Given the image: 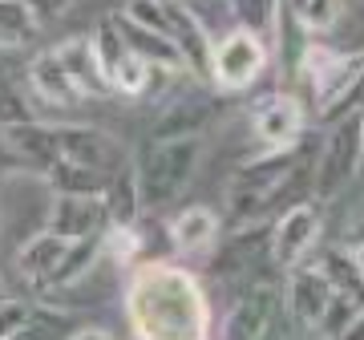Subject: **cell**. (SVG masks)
<instances>
[{"mask_svg":"<svg viewBox=\"0 0 364 340\" xmlns=\"http://www.w3.org/2000/svg\"><path fill=\"white\" fill-rule=\"evenodd\" d=\"M279 316H284V280L255 272L239 280V292L227 308L223 340H272Z\"/></svg>","mask_w":364,"mask_h":340,"instance_id":"cell-7","label":"cell"},{"mask_svg":"<svg viewBox=\"0 0 364 340\" xmlns=\"http://www.w3.org/2000/svg\"><path fill=\"white\" fill-rule=\"evenodd\" d=\"M25 4L33 9V16H37L41 25H45V21H57V16L65 13L73 0H25Z\"/></svg>","mask_w":364,"mask_h":340,"instance_id":"cell-30","label":"cell"},{"mask_svg":"<svg viewBox=\"0 0 364 340\" xmlns=\"http://www.w3.org/2000/svg\"><path fill=\"white\" fill-rule=\"evenodd\" d=\"M69 243H73V239L53 235L45 227H41L37 235H28L25 243H21V251H16V275H21V284H25L28 292L45 296L53 272H57V263L65 260Z\"/></svg>","mask_w":364,"mask_h":340,"instance_id":"cell-18","label":"cell"},{"mask_svg":"<svg viewBox=\"0 0 364 340\" xmlns=\"http://www.w3.org/2000/svg\"><path fill=\"white\" fill-rule=\"evenodd\" d=\"M73 336V316L65 312V308H49V304H33V312H28V320L21 324V332H16L13 340H69Z\"/></svg>","mask_w":364,"mask_h":340,"instance_id":"cell-26","label":"cell"},{"mask_svg":"<svg viewBox=\"0 0 364 340\" xmlns=\"http://www.w3.org/2000/svg\"><path fill=\"white\" fill-rule=\"evenodd\" d=\"M114 25H117V33H122V41H126V49L138 53L142 61H150V65H158V69H170V73H186V61H182V53L174 49V41H170L166 33H158V28L134 21L130 13H114Z\"/></svg>","mask_w":364,"mask_h":340,"instance_id":"cell-20","label":"cell"},{"mask_svg":"<svg viewBox=\"0 0 364 340\" xmlns=\"http://www.w3.org/2000/svg\"><path fill=\"white\" fill-rule=\"evenodd\" d=\"M308 122H312L308 102L287 90H275L251 105V134H255V142L263 150H287V146H296L308 134Z\"/></svg>","mask_w":364,"mask_h":340,"instance_id":"cell-12","label":"cell"},{"mask_svg":"<svg viewBox=\"0 0 364 340\" xmlns=\"http://www.w3.org/2000/svg\"><path fill=\"white\" fill-rule=\"evenodd\" d=\"M53 49H57L61 65H65V73L73 78V85L81 90L85 102L114 97V85L105 78V69H102V61H97V49H93L90 37H69V41H61V45H53Z\"/></svg>","mask_w":364,"mask_h":340,"instance_id":"cell-19","label":"cell"},{"mask_svg":"<svg viewBox=\"0 0 364 340\" xmlns=\"http://www.w3.org/2000/svg\"><path fill=\"white\" fill-rule=\"evenodd\" d=\"M320 272L328 275V284H332V292L336 296H344V300H352L356 308L364 312V272H360V260H356V251L352 248H328L320 251Z\"/></svg>","mask_w":364,"mask_h":340,"instance_id":"cell-22","label":"cell"},{"mask_svg":"<svg viewBox=\"0 0 364 340\" xmlns=\"http://www.w3.org/2000/svg\"><path fill=\"white\" fill-rule=\"evenodd\" d=\"M126 324L134 340H215V308L207 284L174 260L130 267Z\"/></svg>","mask_w":364,"mask_h":340,"instance_id":"cell-1","label":"cell"},{"mask_svg":"<svg viewBox=\"0 0 364 340\" xmlns=\"http://www.w3.org/2000/svg\"><path fill=\"white\" fill-rule=\"evenodd\" d=\"M37 118V110L28 102L25 85H13L4 81V69H0V126H13V122H28Z\"/></svg>","mask_w":364,"mask_h":340,"instance_id":"cell-29","label":"cell"},{"mask_svg":"<svg viewBox=\"0 0 364 340\" xmlns=\"http://www.w3.org/2000/svg\"><path fill=\"white\" fill-rule=\"evenodd\" d=\"M332 284L328 275L320 272L316 260H299L291 267H284V312L296 320L304 332L320 336L328 320V308H332Z\"/></svg>","mask_w":364,"mask_h":340,"instance_id":"cell-11","label":"cell"},{"mask_svg":"<svg viewBox=\"0 0 364 340\" xmlns=\"http://www.w3.org/2000/svg\"><path fill=\"white\" fill-rule=\"evenodd\" d=\"M198 162H203V134L146 138V146L134 154V174H138L142 207L150 215H166L186 195V186L195 183Z\"/></svg>","mask_w":364,"mask_h":340,"instance_id":"cell-3","label":"cell"},{"mask_svg":"<svg viewBox=\"0 0 364 340\" xmlns=\"http://www.w3.org/2000/svg\"><path fill=\"white\" fill-rule=\"evenodd\" d=\"M320 138H312V130L304 134L296 146L287 150H259L255 158L239 162L227 179V227L235 223H259L267 219L275 207H291L287 195L296 186L299 170H312L316 166V150Z\"/></svg>","mask_w":364,"mask_h":340,"instance_id":"cell-2","label":"cell"},{"mask_svg":"<svg viewBox=\"0 0 364 340\" xmlns=\"http://www.w3.org/2000/svg\"><path fill=\"white\" fill-rule=\"evenodd\" d=\"M352 251H356V260H360V272H364V243H360V248H352Z\"/></svg>","mask_w":364,"mask_h":340,"instance_id":"cell-33","label":"cell"},{"mask_svg":"<svg viewBox=\"0 0 364 340\" xmlns=\"http://www.w3.org/2000/svg\"><path fill=\"white\" fill-rule=\"evenodd\" d=\"M4 57H9V53H4V49H0V69H4Z\"/></svg>","mask_w":364,"mask_h":340,"instance_id":"cell-35","label":"cell"},{"mask_svg":"<svg viewBox=\"0 0 364 340\" xmlns=\"http://www.w3.org/2000/svg\"><path fill=\"white\" fill-rule=\"evenodd\" d=\"M69 340H114L105 328H73V336Z\"/></svg>","mask_w":364,"mask_h":340,"instance_id":"cell-31","label":"cell"},{"mask_svg":"<svg viewBox=\"0 0 364 340\" xmlns=\"http://www.w3.org/2000/svg\"><path fill=\"white\" fill-rule=\"evenodd\" d=\"M45 231L61 239H90L105 231V203L102 195H53L45 211Z\"/></svg>","mask_w":364,"mask_h":340,"instance_id":"cell-15","label":"cell"},{"mask_svg":"<svg viewBox=\"0 0 364 340\" xmlns=\"http://www.w3.org/2000/svg\"><path fill=\"white\" fill-rule=\"evenodd\" d=\"M102 203H105V227H134L146 215L142 191H138V174H134V158L122 170L109 174V183L102 191Z\"/></svg>","mask_w":364,"mask_h":340,"instance_id":"cell-21","label":"cell"},{"mask_svg":"<svg viewBox=\"0 0 364 340\" xmlns=\"http://www.w3.org/2000/svg\"><path fill=\"white\" fill-rule=\"evenodd\" d=\"M122 13L166 33L174 41V49L182 53V61H186V73L195 81H210V45L215 41H210L207 21L195 4H186V0H130Z\"/></svg>","mask_w":364,"mask_h":340,"instance_id":"cell-5","label":"cell"},{"mask_svg":"<svg viewBox=\"0 0 364 340\" xmlns=\"http://www.w3.org/2000/svg\"><path fill=\"white\" fill-rule=\"evenodd\" d=\"M324 198H296L291 207H284L279 215L272 219V267H291V263L308 260L324 235Z\"/></svg>","mask_w":364,"mask_h":340,"instance_id":"cell-10","label":"cell"},{"mask_svg":"<svg viewBox=\"0 0 364 340\" xmlns=\"http://www.w3.org/2000/svg\"><path fill=\"white\" fill-rule=\"evenodd\" d=\"M41 33V21L33 16L25 0H0V49L13 53V49H25L33 45Z\"/></svg>","mask_w":364,"mask_h":340,"instance_id":"cell-25","label":"cell"},{"mask_svg":"<svg viewBox=\"0 0 364 340\" xmlns=\"http://www.w3.org/2000/svg\"><path fill=\"white\" fill-rule=\"evenodd\" d=\"M267 61H272V45L251 28L231 25L210 45V81L223 93H247L263 78Z\"/></svg>","mask_w":364,"mask_h":340,"instance_id":"cell-8","label":"cell"},{"mask_svg":"<svg viewBox=\"0 0 364 340\" xmlns=\"http://www.w3.org/2000/svg\"><path fill=\"white\" fill-rule=\"evenodd\" d=\"M53 138H57V158L105 170V174L122 170L134 158L122 146V138H114L109 130H97V126H85V122H53Z\"/></svg>","mask_w":364,"mask_h":340,"instance_id":"cell-13","label":"cell"},{"mask_svg":"<svg viewBox=\"0 0 364 340\" xmlns=\"http://www.w3.org/2000/svg\"><path fill=\"white\" fill-rule=\"evenodd\" d=\"M272 260V219L223 227L215 248L207 251V275L215 280H247Z\"/></svg>","mask_w":364,"mask_h":340,"instance_id":"cell-9","label":"cell"},{"mask_svg":"<svg viewBox=\"0 0 364 340\" xmlns=\"http://www.w3.org/2000/svg\"><path fill=\"white\" fill-rule=\"evenodd\" d=\"M360 110H364V105H360Z\"/></svg>","mask_w":364,"mask_h":340,"instance_id":"cell-36","label":"cell"},{"mask_svg":"<svg viewBox=\"0 0 364 340\" xmlns=\"http://www.w3.org/2000/svg\"><path fill=\"white\" fill-rule=\"evenodd\" d=\"M166 235L170 251H178V255H207L215 239L223 235V219L207 203H186L166 219Z\"/></svg>","mask_w":364,"mask_h":340,"instance_id":"cell-16","label":"cell"},{"mask_svg":"<svg viewBox=\"0 0 364 340\" xmlns=\"http://www.w3.org/2000/svg\"><path fill=\"white\" fill-rule=\"evenodd\" d=\"M158 73H162L158 65H150L138 53L126 49L114 65H109V85H114V93H122V97H150Z\"/></svg>","mask_w":364,"mask_h":340,"instance_id":"cell-24","label":"cell"},{"mask_svg":"<svg viewBox=\"0 0 364 340\" xmlns=\"http://www.w3.org/2000/svg\"><path fill=\"white\" fill-rule=\"evenodd\" d=\"M4 296H9V284H4V275H0V300H4Z\"/></svg>","mask_w":364,"mask_h":340,"instance_id":"cell-34","label":"cell"},{"mask_svg":"<svg viewBox=\"0 0 364 340\" xmlns=\"http://www.w3.org/2000/svg\"><path fill=\"white\" fill-rule=\"evenodd\" d=\"M284 4L299 16V25L308 33H332L344 13V0H284Z\"/></svg>","mask_w":364,"mask_h":340,"instance_id":"cell-28","label":"cell"},{"mask_svg":"<svg viewBox=\"0 0 364 340\" xmlns=\"http://www.w3.org/2000/svg\"><path fill=\"white\" fill-rule=\"evenodd\" d=\"M299 85L308 90V110L320 122H332L356 105V81H360V53L356 49H332L320 41H308L296 69Z\"/></svg>","mask_w":364,"mask_h":340,"instance_id":"cell-4","label":"cell"},{"mask_svg":"<svg viewBox=\"0 0 364 340\" xmlns=\"http://www.w3.org/2000/svg\"><path fill=\"white\" fill-rule=\"evenodd\" d=\"M364 166V110H348L340 118L328 122V134L316 146V166H312V195L316 198H336L352 186V179Z\"/></svg>","mask_w":364,"mask_h":340,"instance_id":"cell-6","label":"cell"},{"mask_svg":"<svg viewBox=\"0 0 364 340\" xmlns=\"http://www.w3.org/2000/svg\"><path fill=\"white\" fill-rule=\"evenodd\" d=\"M340 340H364V316H360V320H356V324H352V328H348V332H344Z\"/></svg>","mask_w":364,"mask_h":340,"instance_id":"cell-32","label":"cell"},{"mask_svg":"<svg viewBox=\"0 0 364 340\" xmlns=\"http://www.w3.org/2000/svg\"><path fill=\"white\" fill-rule=\"evenodd\" d=\"M41 183L49 186L53 195H102L105 183H109V174H105V170L77 166V162L57 158V162L41 174Z\"/></svg>","mask_w":364,"mask_h":340,"instance_id":"cell-23","label":"cell"},{"mask_svg":"<svg viewBox=\"0 0 364 340\" xmlns=\"http://www.w3.org/2000/svg\"><path fill=\"white\" fill-rule=\"evenodd\" d=\"M25 93L33 110H37V118L41 114H69V110H77L85 102L81 90L73 85V78L65 73V65H61L57 49L37 53L25 65Z\"/></svg>","mask_w":364,"mask_h":340,"instance_id":"cell-14","label":"cell"},{"mask_svg":"<svg viewBox=\"0 0 364 340\" xmlns=\"http://www.w3.org/2000/svg\"><path fill=\"white\" fill-rule=\"evenodd\" d=\"M223 4L231 9L239 28H251V33H259V37L272 45V33H275L279 4H284V0H223Z\"/></svg>","mask_w":364,"mask_h":340,"instance_id":"cell-27","label":"cell"},{"mask_svg":"<svg viewBox=\"0 0 364 340\" xmlns=\"http://www.w3.org/2000/svg\"><path fill=\"white\" fill-rule=\"evenodd\" d=\"M215 118V102H210L203 90H186V93H174L162 102L154 126L146 138H186V134H203L207 122Z\"/></svg>","mask_w":364,"mask_h":340,"instance_id":"cell-17","label":"cell"}]
</instances>
